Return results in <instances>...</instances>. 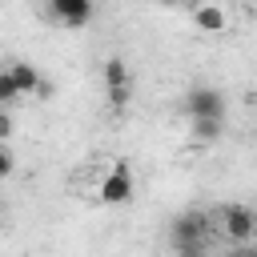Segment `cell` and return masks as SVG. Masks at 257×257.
Here are the masks:
<instances>
[{"mask_svg":"<svg viewBox=\"0 0 257 257\" xmlns=\"http://www.w3.org/2000/svg\"><path fill=\"white\" fill-rule=\"evenodd\" d=\"M4 72H8V80H12V88L24 96V92H40V84H44V76L32 68V64H24V60H12V64H4Z\"/></svg>","mask_w":257,"mask_h":257,"instance_id":"obj_7","label":"cell"},{"mask_svg":"<svg viewBox=\"0 0 257 257\" xmlns=\"http://www.w3.org/2000/svg\"><path fill=\"white\" fill-rule=\"evenodd\" d=\"M104 84H108V104L120 112L128 104V96H133V76H128V64L120 56L104 60Z\"/></svg>","mask_w":257,"mask_h":257,"instance_id":"obj_2","label":"cell"},{"mask_svg":"<svg viewBox=\"0 0 257 257\" xmlns=\"http://www.w3.org/2000/svg\"><path fill=\"white\" fill-rule=\"evenodd\" d=\"M205 233H209V217L205 213H181L177 221H173V241H177V249H197L201 241H205Z\"/></svg>","mask_w":257,"mask_h":257,"instance_id":"obj_5","label":"cell"},{"mask_svg":"<svg viewBox=\"0 0 257 257\" xmlns=\"http://www.w3.org/2000/svg\"><path fill=\"white\" fill-rule=\"evenodd\" d=\"M48 16H52L56 24H64V28H84V24L92 20V4H88V0H52Z\"/></svg>","mask_w":257,"mask_h":257,"instance_id":"obj_6","label":"cell"},{"mask_svg":"<svg viewBox=\"0 0 257 257\" xmlns=\"http://www.w3.org/2000/svg\"><path fill=\"white\" fill-rule=\"evenodd\" d=\"M225 128V120H193V137L197 141H217Z\"/></svg>","mask_w":257,"mask_h":257,"instance_id":"obj_9","label":"cell"},{"mask_svg":"<svg viewBox=\"0 0 257 257\" xmlns=\"http://www.w3.org/2000/svg\"><path fill=\"white\" fill-rule=\"evenodd\" d=\"M12 169H16V157H12V149H8V145H0V181H4V177H12Z\"/></svg>","mask_w":257,"mask_h":257,"instance_id":"obj_11","label":"cell"},{"mask_svg":"<svg viewBox=\"0 0 257 257\" xmlns=\"http://www.w3.org/2000/svg\"><path fill=\"white\" fill-rule=\"evenodd\" d=\"M8 137H12V116H8V112H0V145H4Z\"/></svg>","mask_w":257,"mask_h":257,"instance_id":"obj_12","label":"cell"},{"mask_svg":"<svg viewBox=\"0 0 257 257\" xmlns=\"http://www.w3.org/2000/svg\"><path fill=\"white\" fill-rule=\"evenodd\" d=\"M233 257H257V253H233Z\"/></svg>","mask_w":257,"mask_h":257,"instance_id":"obj_13","label":"cell"},{"mask_svg":"<svg viewBox=\"0 0 257 257\" xmlns=\"http://www.w3.org/2000/svg\"><path fill=\"white\" fill-rule=\"evenodd\" d=\"M16 96H20V92L12 88V80H8V72L0 68V112H8V104H12Z\"/></svg>","mask_w":257,"mask_h":257,"instance_id":"obj_10","label":"cell"},{"mask_svg":"<svg viewBox=\"0 0 257 257\" xmlns=\"http://www.w3.org/2000/svg\"><path fill=\"white\" fill-rule=\"evenodd\" d=\"M193 24H197L201 32H225V28H229V12H225L221 4H197V8H193Z\"/></svg>","mask_w":257,"mask_h":257,"instance_id":"obj_8","label":"cell"},{"mask_svg":"<svg viewBox=\"0 0 257 257\" xmlns=\"http://www.w3.org/2000/svg\"><path fill=\"white\" fill-rule=\"evenodd\" d=\"M128 197H133V169L124 161H116L108 169V177L100 181V201L104 205H124Z\"/></svg>","mask_w":257,"mask_h":257,"instance_id":"obj_4","label":"cell"},{"mask_svg":"<svg viewBox=\"0 0 257 257\" xmlns=\"http://www.w3.org/2000/svg\"><path fill=\"white\" fill-rule=\"evenodd\" d=\"M229 257H233V253H229Z\"/></svg>","mask_w":257,"mask_h":257,"instance_id":"obj_14","label":"cell"},{"mask_svg":"<svg viewBox=\"0 0 257 257\" xmlns=\"http://www.w3.org/2000/svg\"><path fill=\"white\" fill-rule=\"evenodd\" d=\"M185 112H189V120H225V96L217 88H209V84L189 88Z\"/></svg>","mask_w":257,"mask_h":257,"instance_id":"obj_1","label":"cell"},{"mask_svg":"<svg viewBox=\"0 0 257 257\" xmlns=\"http://www.w3.org/2000/svg\"><path fill=\"white\" fill-rule=\"evenodd\" d=\"M217 221H221V229H225L229 241H253V233H257V217L245 205H225L217 213Z\"/></svg>","mask_w":257,"mask_h":257,"instance_id":"obj_3","label":"cell"}]
</instances>
